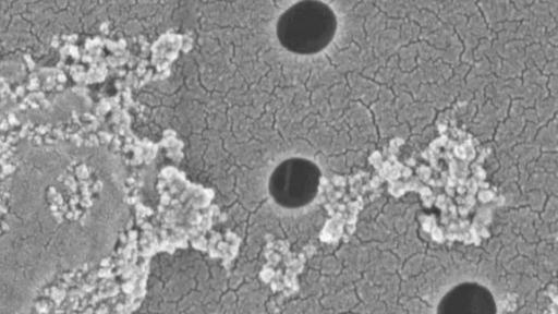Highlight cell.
Here are the masks:
<instances>
[{
    "instance_id": "7a4b0ae2",
    "label": "cell",
    "mask_w": 558,
    "mask_h": 314,
    "mask_svg": "<svg viewBox=\"0 0 558 314\" xmlns=\"http://www.w3.org/2000/svg\"><path fill=\"white\" fill-rule=\"evenodd\" d=\"M320 171L311 160L293 157L281 161L268 181L269 194L278 205L299 208L317 195Z\"/></svg>"
},
{
    "instance_id": "3957f363",
    "label": "cell",
    "mask_w": 558,
    "mask_h": 314,
    "mask_svg": "<svg viewBox=\"0 0 558 314\" xmlns=\"http://www.w3.org/2000/svg\"><path fill=\"white\" fill-rule=\"evenodd\" d=\"M493 292L477 281H463L451 287L438 301L436 314H497Z\"/></svg>"
},
{
    "instance_id": "6da1fadb",
    "label": "cell",
    "mask_w": 558,
    "mask_h": 314,
    "mask_svg": "<svg viewBox=\"0 0 558 314\" xmlns=\"http://www.w3.org/2000/svg\"><path fill=\"white\" fill-rule=\"evenodd\" d=\"M336 28V15L326 3L306 0L292 4L281 13L276 34L287 50L313 55L331 41Z\"/></svg>"
}]
</instances>
